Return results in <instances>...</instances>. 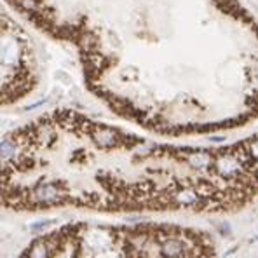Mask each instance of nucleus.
I'll return each mask as SVG.
<instances>
[{"instance_id":"obj_2","label":"nucleus","mask_w":258,"mask_h":258,"mask_svg":"<svg viewBox=\"0 0 258 258\" xmlns=\"http://www.w3.org/2000/svg\"><path fill=\"white\" fill-rule=\"evenodd\" d=\"M258 197V133L220 147L157 143L81 113H45L6 136L13 211L232 213Z\"/></svg>"},{"instance_id":"obj_4","label":"nucleus","mask_w":258,"mask_h":258,"mask_svg":"<svg viewBox=\"0 0 258 258\" xmlns=\"http://www.w3.org/2000/svg\"><path fill=\"white\" fill-rule=\"evenodd\" d=\"M2 103L23 100L37 82V63L30 40L6 14L2 16Z\"/></svg>"},{"instance_id":"obj_3","label":"nucleus","mask_w":258,"mask_h":258,"mask_svg":"<svg viewBox=\"0 0 258 258\" xmlns=\"http://www.w3.org/2000/svg\"><path fill=\"white\" fill-rule=\"evenodd\" d=\"M20 258H216V246L174 223H72L35 237Z\"/></svg>"},{"instance_id":"obj_1","label":"nucleus","mask_w":258,"mask_h":258,"mask_svg":"<svg viewBox=\"0 0 258 258\" xmlns=\"http://www.w3.org/2000/svg\"><path fill=\"white\" fill-rule=\"evenodd\" d=\"M74 45L117 115L164 136L258 115V23L237 0H9Z\"/></svg>"}]
</instances>
